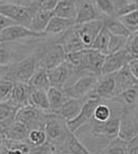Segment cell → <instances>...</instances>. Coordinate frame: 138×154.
<instances>
[{
    "label": "cell",
    "instance_id": "1",
    "mask_svg": "<svg viewBox=\"0 0 138 154\" xmlns=\"http://www.w3.org/2000/svg\"><path fill=\"white\" fill-rule=\"evenodd\" d=\"M106 55L92 48L66 54V61L72 66L74 72H87L98 77L102 76V68Z\"/></svg>",
    "mask_w": 138,
    "mask_h": 154
},
{
    "label": "cell",
    "instance_id": "2",
    "mask_svg": "<svg viewBox=\"0 0 138 154\" xmlns=\"http://www.w3.org/2000/svg\"><path fill=\"white\" fill-rule=\"evenodd\" d=\"M39 68L38 54L28 56L16 63L11 64L10 71L7 75V79L13 82H24L28 84L33 75Z\"/></svg>",
    "mask_w": 138,
    "mask_h": 154
},
{
    "label": "cell",
    "instance_id": "3",
    "mask_svg": "<svg viewBox=\"0 0 138 154\" xmlns=\"http://www.w3.org/2000/svg\"><path fill=\"white\" fill-rule=\"evenodd\" d=\"M44 131L47 133L48 140L53 143L57 147V151L62 147L66 136L71 132L66 120L54 113H50L48 115L44 122Z\"/></svg>",
    "mask_w": 138,
    "mask_h": 154
},
{
    "label": "cell",
    "instance_id": "4",
    "mask_svg": "<svg viewBox=\"0 0 138 154\" xmlns=\"http://www.w3.org/2000/svg\"><path fill=\"white\" fill-rule=\"evenodd\" d=\"M0 14L10 18L17 24L30 28L35 10L31 5H21L19 3L0 1Z\"/></svg>",
    "mask_w": 138,
    "mask_h": 154
},
{
    "label": "cell",
    "instance_id": "5",
    "mask_svg": "<svg viewBox=\"0 0 138 154\" xmlns=\"http://www.w3.org/2000/svg\"><path fill=\"white\" fill-rule=\"evenodd\" d=\"M49 114L37 109L34 106L28 105L18 109L15 120L24 124L30 130L35 128H44V122Z\"/></svg>",
    "mask_w": 138,
    "mask_h": 154
},
{
    "label": "cell",
    "instance_id": "6",
    "mask_svg": "<svg viewBox=\"0 0 138 154\" xmlns=\"http://www.w3.org/2000/svg\"><path fill=\"white\" fill-rule=\"evenodd\" d=\"M99 77L94 74L83 75L76 80L73 85L69 87H64L63 92L68 98L82 99L85 95L93 92L96 84L98 82Z\"/></svg>",
    "mask_w": 138,
    "mask_h": 154
},
{
    "label": "cell",
    "instance_id": "7",
    "mask_svg": "<svg viewBox=\"0 0 138 154\" xmlns=\"http://www.w3.org/2000/svg\"><path fill=\"white\" fill-rule=\"evenodd\" d=\"M99 103H101V99L98 98L96 96H90V98H87L84 101L82 106V109L79 112V114L72 120L66 122L68 128L71 132H76L78 129H80L83 125L89 124V122H93L94 118V111L95 108L97 107V105Z\"/></svg>",
    "mask_w": 138,
    "mask_h": 154
},
{
    "label": "cell",
    "instance_id": "8",
    "mask_svg": "<svg viewBox=\"0 0 138 154\" xmlns=\"http://www.w3.org/2000/svg\"><path fill=\"white\" fill-rule=\"evenodd\" d=\"M39 56V68L50 70L66 60V53L59 43H54L45 48Z\"/></svg>",
    "mask_w": 138,
    "mask_h": 154
},
{
    "label": "cell",
    "instance_id": "9",
    "mask_svg": "<svg viewBox=\"0 0 138 154\" xmlns=\"http://www.w3.org/2000/svg\"><path fill=\"white\" fill-rule=\"evenodd\" d=\"M44 36H47L45 33H37L28 26L16 23L3 30V32L0 34V41L12 42V41H19L26 38H41Z\"/></svg>",
    "mask_w": 138,
    "mask_h": 154
},
{
    "label": "cell",
    "instance_id": "10",
    "mask_svg": "<svg viewBox=\"0 0 138 154\" xmlns=\"http://www.w3.org/2000/svg\"><path fill=\"white\" fill-rule=\"evenodd\" d=\"M93 92L92 96H96L100 99H112L118 96L119 92L115 73L99 77Z\"/></svg>",
    "mask_w": 138,
    "mask_h": 154
},
{
    "label": "cell",
    "instance_id": "11",
    "mask_svg": "<svg viewBox=\"0 0 138 154\" xmlns=\"http://www.w3.org/2000/svg\"><path fill=\"white\" fill-rule=\"evenodd\" d=\"M104 26V20L103 19H96L93 21L87 22V23L81 24H75L77 32L82 40L83 45H85L87 49L92 47L94 40L99 34V32Z\"/></svg>",
    "mask_w": 138,
    "mask_h": 154
},
{
    "label": "cell",
    "instance_id": "12",
    "mask_svg": "<svg viewBox=\"0 0 138 154\" xmlns=\"http://www.w3.org/2000/svg\"><path fill=\"white\" fill-rule=\"evenodd\" d=\"M93 122L94 127L92 130L93 135H102L109 140H113L119 136L121 116H112L106 122Z\"/></svg>",
    "mask_w": 138,
    "mask_h": 154
},
{
    "label": "cell",
    "instance_id": "13",
    "mask_svg": "<svg viewBox=\"0 0 138 154\" xmlns=\"http://www.w3.org/2000/svg\"><path fill=\"white\" fill-rule=\"evenodd\" d=\"M57 43H59L63 48V50L66 51V54L87 49L85 45H83L75 26H73L72 28H70L64 33H62L59 38H58Z\"/></svg>",
    "mask_w": 138,
    "mask_h": 154
},
{
    "label": "cell",
    "instance_id": "14",
    "mask_svg": "<svg viewBox=\"0 0 138 154\" xmlns=\"http://www.w3.org/2000/svg\"><path fill=\"white\" fill-rule=\"evenodd\" d=\"M73 72H74V70H73L72 66L66 60L62 63L58 64L55 68L48 70V75H49L51 87L63 89L64 85L68 82L69 77Z\"/></svg>",
    "mask_w": 138,
    "mask_h": 154
},
{
    "label": "cell",
    "instance_id": "15",
    "mask_svg": "<svg viewBox=\"0 0 138 154\" xmlns=\"http://www.w3.org/2000/svg\"><path fill=\"white\" fill-rule=\"evenodd\" d=\"M129 56H127V50L123 49L115 53L106 55L104 60L103 68H102V76L116 73L120 69L129 63Z\"/></svg>",
    "mask_w": 138,
    "mask_h": 154
},
{
    "label": "cell",
    "instance_id": "16",
    "mask_svg": "<svg viewBox=\"0 0 138 154\" xmlns=\"http://www.w3.org/2000/svg\"><path fill=\"white\" fill-rule=\"evenodd\" d=\"M31 93H32V88L29 86V84L15 82L9 100L18 108L28 106L30 105Z\"/></svg>",
    "mask_w": 138,
    "mask_h": 154
},
{
    "label": "cell",
    "instance_id": "17",
    "mask_svg": "<svg viewBox=\"0 0 138 154\" xmlns=\"http://www.w3.org/2000/svg\"><path fill=\"white\" fill-rule=\"evenodd\" d=\"M83 103H84V101H82V99L68 98V97H66L63 105L61 106V108H60L55 114L59 116V117H61L62 119L66 120V122L72 120V119H74L79 114V112L81 111Z\"/></svg>",
    "mask_w": 138,
    "mask_h": 154
},
{
    "label": "cell",
    "instance_id": "18",
    "mask_svg": "<svg viewBox=\"0 0 138 154\" xmlns=\"http://www.w3.org/2000/svg\"><path fill=\"white\" fill-rule=\"evenodd\" d=\"M59 154H94L79 140L73 132H70L62 147L58 150Z\"/></svg>",
    "mask_w": 138,
    "mask_h": 154
},
{
    "label": "cell",
    "instance_id": "19",
    "mask_svg": "<svg viewBox=\"0 0 138 154\" xmlns=\"http://www.w3.org/2000/svg\"><path fill=\"white\" fill-rule=\"evenodd\" d=\"M99 12L95 5H93L90 1H82L80 5H78L76 16V24L87 23V22L93 21L96 19H100Z\"/></svg>",
    "mask_w": 138,
    "mask_h": 154
},
{
    "label": "cell",
    "instance_id": "20",
    "mask_svg": "<svg viewBox=\"0 0 138 154\" xmlns=\"http://www.w3.org/2000/svg\"><path fill=\"white\" fill-rule=\"evenodd\" d=\"M5 139L14 141H26L28 140L30 129L22 122L14 120L7 128H5Z\"/></svg>",
    "mask_w": 138,
    "mask_h": 154
},
{
    "label": "cell",
    "instance_id": "21",
    "mask_svg": "<svg viewBox=\"0 0 138 154\" xmlns=\"http://www.w3.org/2000/svg\"><path fill=\"white\" fill-rule=\"evenodd\" d=\"M78 5L76 0H59L53 10L54 15L66 19H76Z\"/></svg>",
    "mask_w": 138,
    "mask_h": 154
},
{
    "label": "cell",
    "instance_id": "22",
    "mask_svg": "<svg viewBox=\"0 0 138 154\" xmlns=\"http://www.w3.org/2000/svg\"><path fill=\"white\" fill-rule=\"evenodd\" d=\"M115 77H116L119 94H120L122 91H124L125 89L134 87L138 84V80L134 77V75L132 74L131 70H130L129 64H127V66H124L122 69L117 71V72L115 73Z\"/></svg>",
    "mask_w": 138,
    "mask_h": 154
},
{
    "label": "cell",
    "instance_id": "23",
    "mask_svg": "<svg viewBox=\"0 0 138 154\" xmlns=\"http://www.w3.org/2000/svg\"><path fill=\"white\" fill-rule=\"evenodd\" d=\"M54 16L55 15L53 11H35L30 29L37 33H45L48 24Z\"/></svg>",
    "mask_w": 138,
    "mask_h": 154
},
{
    "label": "cell",
    "instance_id": "24",
    "mask_svg": "<svg viewBox=\"0 0 138 154\" xmlns=\"http://www.w3.org/2000/svg\"><path fill=\"white\" fill-rule=\"evenodd\" d=\"M75 24H76L75 19H66V18L54 16L48 24L45 33H47V35H61L62 33H64L66 30L72 28Z\"/></svg>",
    "mask_w": 138,
    "mask_h": 154
},
{
    "label": "cell",
    "instance_id": "25",
    "mask_svg": "<svg viewBox=\"0 0 138 154\" xmlns=\"http://www.w3.org/2000/svg\"><path fill=\"white\" fill-rule=\"evenodd\" d=\"M138 135V125L134 122L132 118L123 114L121 116V124L120 130H119V138L122 140L130 141Z\"/></svg>",
    "mask_w": 138,
    "mask_h": 154
},
{
    "label": "cell",
    "instance_id": "26",
    "mask_svg": "<svg viewBox=\"0 0 138 154\" xmlns=\"http://www.w3.org/2000/svg\"><path fill=\"white\" fill-rule=\"evenodd\" d=\"M104 26L106 30L113 35H118L123 37H131L133 33L123 24V22L118 17H106L104 18Z\"/></svg>",
    "mask_w": 138,
    "mask_h": 154
},
{
    "label": "cell",
    "instance_id": "27",
    "mask_svg": "<svg viewBox=\"0 0 138 154\" xmlns=\"http://www.w3.org/2000/svg\"><path fill=\"white\" fill-rule=\"evenodd\" d=\"M30 105L36 107L37 109L45 112V113H51V107H50L49 97H48L47 90H35L32 89L30 97Z\"/></svg>",
    "mask_w": 138,
    "mask_h": 154
},
{
    "label": "cell",
    "instance_id": "28",
    "mask_svg": "<svg viewBox=\"0 0 138 154\" xmlns=\"http://www.w3.org/2000/svg\"><path fill=\"white\" fill-rule=\"evenodd\" d=\"M29 86L35 90H49L51 88V82H50L48 70L43 68H38L34 75L29 80Z\"/></svg>",
    "mask_w": 138,
    "mask_h": 154
},
{
    "label": "cell",
    "instance_id": "29",
    "mask_svg": "<svg viewBox=\"0 0 138 154\" xmlns=\"http://www.w3.org/2000/svg\"><path fill=\"white\" fill-rule=\"evenodd\" d=\"M19 108L16 107L10 100L0 103V125L7 128L10 124L15 120V116Z\"/></svg>",
    "mask_w": 138,
    "mask_h": 154
},
{
    "label": "cell",
    "instance_id": "30",
    "mask_svg": "<svg viewBox=\"0 0 138 154\" xmlns=\"http://www.w3.org/2000/svg\"><path fill=\"white\" fill-rule=\"evenodd\" d=\"M48 97H49L50 107H51V113L54 114L61 108V106L66 99L63 89L55 88V87H51L48 90Z\"/></svg>",
    "mask_w": 138,
    "mask_h": 154
},
{
    "label": "cell",
    "instance_id": "31",
    "mask_svg": "<svg viewBox=\"0 0 138 154\" xmlns=\"http://www.w3.org/2000/svg\"><path fill=\"white\" fill-rule=\"evenodd\" d=\"M115 17H121L138 10V0H114Z\"/></svg>",
    "mask_w": 138,
    "mask_h": 154
},
{
    "label": "cell",
    "instance_id": "32",
    "mask_svg": "<svg viewBox=\"0 0 138 154\" xmlns=\"http://www.w3.org/2000/svg\"><path fill=\"white\" fill-rule=\"evenodd\" d=\"M110 37L111 33L106 30V26L102 28V30L99 32V34L97 35V37L94 40L93 45H92V49L97 50L100 53L108 55L109 54V43H110Z\"/></svg>",
    "mask_w": 138,
    "mask_h": 154
},
{
    "label": "cell",
    "instance_id": "33",
    "mask_svg": "<svg viewBox=\"0 0 138 154\" xmlns=\"http://www.w3.org/2000/svg\"><path fill=\"white\" fill-rule=\"evenodd\" d=\"M101 154H127V141L117 137L110 141L101 151Z\"/></svg>",
    "mask_w": 138,
    "mask_h": 154
},
{
    "label": "cell",
    "instance_id": "34",
    "mask_svg": "<svg viewBox=\"0 0 138 154\" xmlns=\"http://www.w3.org/2000/svg\"><path fill=\"white\" fill-rule=\"evenodd\" d=\"M112 117V109L110 106L106 103H99L94 111L93 122H106Z\"/></svg>",
    "mask_w": 138,
    "mask_h": 154
},
{
    "label": "cell",
    "instance_id": "35",
    "mask_svg": "<svg viewBox=\"0 0 138 154\" xmlns=\"http://www.w3.org/2000/svg\"><path fill=\"white\" fill-rule=\"evenodd\" d=\"M48 140L47 133L44 128H35L30 130L28 137V141L32 146H40Z\"/></svg>",
    "mask_w": 138,
    "mask_h": 154
},
{
    "label": "cell",
    "instance_id": "36",
    "mask_svg": "<svg viewBox=\"0 0 138 154\" xmlns=\"http://www.w3.org/2000/svg\"><path fill=\"white\" fill-rule=\"evenodd\" d=\"M95 5L98 12L106 17H114L115 16L114 0H95Z\"/></svg>",
    "mask_w": 138,
    "mask_h": 154
},
{
    "label": "cell",
    "instance_id": "37",
    "mask_svg": "<svg viewBox=\"0 0 138 154\" xmlns=\"http://www.w3.org/2000/svg\"><path fill=\"white\" fill-rule=\"evenodd\" d=\"M119 98L122 100V103H124L127 106H133L134 103H138V89L137 85L131 88L125 89L124 91L120 93L118 95Z\"/></svg>",
    "mask_w": 138,
    "mask_h": 154
},
{
    "label": "cell",
    "instance_id": "38",
    "mask_svg": "<svg viewBox=\"0 0 138 154\" xmlns=\"http://www.w3.org/2000/svg\"><path fill=\"white\" fill-rule=\"evenodd\" d=\"M129 38H127V37L111 34L110 43H109V54L115 53V52H118V51H120V50L125 49V45H127Z\"/></svg>",
    "mask_w": 138,
    "mask_h": 154
},
{
    "label": "cell",
    "instance_id": "39",
    "mask_svg": "<svg viewBox=\"0 0 138 154\" xmlns=\"http://www.w3.org/2000/svg\"><path fill=\"white\" fill-rule=\"evenodd\" d=\"M118 18L132 33L138 32V10Z\"/></svg>",
    "mask_w": 138,
    "mask_h": 154
},
{
    "label": "cell",
    "instance_id": "40",
    "mask_svg": "<svg viewBox=\"0 0 138 154\" xmlns=\"http://www.w3.org/2000/svg\"><path fill=\"white\" fill-rule=\"evenodd\" d=\"M125 50L129 56V60L138 58V32L131 35L125 45Z\"/></svg>",
    "mask_w": 138,
    "mask_h": 154
},
{
    "label": "cell",
    "instance_id": "41",
    "mask_svg": "<svg viewBox=\"0 0 138 154\" xmlns=\"http://www.w3.org/2000/svg\"><path fill=\"white\" fill-rule=\"evenodd\" d=\"M59 0H31V7L35 11H53Z\"/></svg>",
    "mask_w": 138,
    "mask_h": 154
},
{
    "label": "cell",
    "instance_id": "42",
    "mask_svg": "<svg viewBox=\"0 0 138 154\" xmlns=\"http://www.w3.org/2000/svg\"><path fill=\"white\" fill-rule=\"evenodd\" d=\"M57 152V147L53 143L47 140L40 146H32L28 154H53Z\"/></svg>",
    "mask_w": 138,
    "mask_h": 154
},
{
    "label": "cell",
    "instance_id": "43",
    "mask_svg": "<svg viewBox=\"0 0 138 154\" xmlns=\"http://www.w3.org/2000/svg\"><path fill=\"white\" fill-rule=\"evenodd\" d=\"M14 85H15V82H11L7 78L0 80V103L9 100L11 97L12 91H13Z\"/></svg>",
    "mask_w": 138,
    "mask_h": 154
},
{
    "label": "cell",
    "instance_id": "44",
    "mask_svg": "<svg viewBox=\"0 0 138 154\" xmlns=\"http://www.w3.org/2000/svg\"><path fill=\"white\" fill-rule=\"evenodd\" d=\"M12 59V51L5 45V42L0 43V66L10 64Z\"/></svg>",
    "mask_w": 138,
    "mask_h": 154
},
{
    "label": "cell",
    "instance_id": "45",
    "mask_svg": "<svg viewBox=\"0 0 138 154\" xmlns=\"http://www.w3.org/2000/svg\"><path fill=\"white\" fill-rule=\"evenodd\" d=\"M127 154H138V135L127 141Z\"/></svg>",
    "mask_w": 138,
    "mask_h": 154
},
{
    "label": "cell",
    "instance_id": "46",
    "mask_svg": "<svg viewBox=\"0 0 138 154\" xmlns=\"http://www.w3.org/2000/svg\"><path fill=\"white\" fill-rule=\"evenodd\" d=\"M13 24H16V22H14L13 20H11L10 18L5 17V16L0 14V34H1V33L3 32V30H5L8 26H13Z\"/></svg>",
    "mask_w": 138,
    "mask_h": 154
},
{
    "label": "cell",
    "instance_id": "47",
    "mask_svg": "<svg viewBox=\"0 0 138 154\" xmlns=\"http://www.w3.org/2000/svg\"><path fill=\"white\" fill-rule=\"evenodd\" d=\"M127 64H129V68H130V70H131L132 74H133L134 77L138 80V58L130 60Z\"/></svg>",
    "mask_w": 138,
    "mask_h": 154
},
{
    "label": "cell",
    "instance_id": "48",
    "mask_svg": "<svg viewBox=\"0 0 138 154\" xmlns=\"http://www.w3.org/2000/svg\"><path fill=\"white\" fill-rule=\"evenodd\" d=\"M10 66L11 64H7V66H0V80L5 79L7 77L8 73L10 71Z\"/></svg>",
    "mask_w": 138,
    "mask_h": 154
},
{
    "label": "cell",
    "instance_id": "49",
    "mask_svg": "<svg viewBox=\"0 0 138 154\" xmlns=\"http://www.w3.org/2000/svg\"><path fill=\"white\" fill-rule=\"evenodd\" d=\"M5 128H3L1 125H0V148L2 147V145L5 143Z\"/></svg>",
    "mask_w": 138,
    "mask_h": 154
},
{
    "label": "cell",
    "instance_id": "50",
    "mask_svg": "<svg viewBox=\"0 0 138 154\" xmlns=\"http://www.w3.org/2000/svg\"><path fill=\"white\" fill-rule=\"evenodd\" d=\"M3 1H5V2H14V3H18V1H20V0H3Z\"/></svg>",
    "mask_w": 138,
    "mask_h": 154
},
{
    "label": "cell",
    "instance_id": "51",
    "mask_svg": "<svg viewBox=\"0 0 138 154\" xmlns=\"http://www.w3.org/2000/svg\"><path fill=\"white\" fill-rule=\"evenodd\" d=\"M53 154H59V153H57V152H56V153H53Z\"/></svg>",
    "mask_w": 138,
    "mask_h": 154
},
{
    "label": "cell",
    "instance_id": "52",
    "mask_svg": "<svg viewBox=\"0 0 138 154\" xmlns=\"http://www.w3.org/2000/svg\"><path fill=\"white\" fill-rule=\"evenodd\" d=\"M137 89H138V84H137Z\"/></svg>",
    "mask_w": 138,
    "mask_h": 154
},
{
    "label": "cell",
    "instance_id": "53",
    "mask_svg": "<svg viewBox=\"0 0 138 154\" xmlns=\"http://www.w3.org/2000/svg\"><path fill=\"white\" fill-rule=\"evenodd\" d=\"M0 43H2V42H1V41H0Z\"/></svg>",
    "mask_w": 138,
    "mask_h": 154
},
{
    "label": "cell",
    "instance_id": "54",
    "mask_svg": "<svg viewBox=\"0 0 138 154\" xmlns=\"http://www.w3.org/2000/svg\"><path fill=\"white\" fill-rule=\"evenodd\" d=\"M137 105H138V103H137Z\"/></svg>",
    "mask_w": 138,
    "mask_h": 154
}]
</instances>
